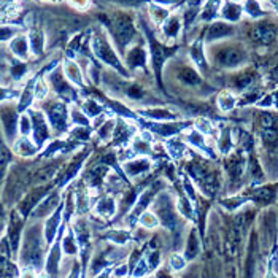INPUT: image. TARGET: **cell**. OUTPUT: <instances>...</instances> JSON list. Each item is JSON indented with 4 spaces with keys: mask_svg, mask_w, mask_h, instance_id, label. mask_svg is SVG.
Returning <instances> with one entry per match:
<instances>
[{
    "mask_svg": "<svg viewBox=\"0 0 278 278\" xmlns=\"http://www.w3.org/2000/svg\"><path fill=\"white\" fill-rule=\"evenodd\" d=\"M111 5L119 7L121 10H137V8L146 7L150 0H107Z\"/></svg>",
    "mask_w": 278,
    "mask_h": 278,
    "instance_id": "obj_31",
    "label": "cell"
},
{
    "mask_svg": "<svg viewBox=\"0 0 278 278\" xmlns=\"http://www.w3.org/2000/svg\"><path fill=\"white\" fill-rule=\"evenodd\" d=\"M243 15H246L251 20H261V18L265 15L264 5L259 0H243Z\"/></svg>",
    "mask_w": 278,
    "mask_h": 278,
    "instance_id": "obj_22",
    "label": "cell"
},
{
    "mask_svg": "<svg viewBox=\"0 0 278 278\" xmlns=\"http://www.w3.org/2000/svg\"><path fill=\"white\" fill-rule=\"evenodd\" d=\"M69 4L73 8L80 10V12H86V10H89V8H91L92 0H69Z\"/></svg>",
    "mask_w": 278,
    "mask_h": 278,
    "instance_id": "obj_38",
    "label": "cell"
},
{
    "mask_svg": "<svg viewBox=\"0 0 278 278\" xmlns=\"http://www.w3.org/2000/svg\"><path fill=\"white\" fill-rule=\"evenodd\" d=\"M59 265H61V243H53V248L50 249L48 257H46L45 272L46 278H59Z\"/></svg>",
    "mask_w": 278,
    "mask_h": 278,
    "instance_id": "obj_14",
    "label": "cell"
},
{
    "mask_svg": "<svg viewBox=\"0 0 278 278\" xmlns=\"http://www.w3.org/2000/svg\"><path fill=\"white\" fill-rule=\"evenodd\" d=\"M138 222H140V226H142L143 229H148V230L156 229L157 226L161 224L159 218L156 216V213H154V211H150V210H146V211L142 213L140 218H138Z\"/></svg>",
    "mask_w": 278,
    "mask_h": 278,
    "instance_id": "obj_30",
    "label": "cell"
},
{
    "mask_svg": "<svg viewBox=\"0 0 278 278\" xmlns=\"http://www.w3.org/2000/svg\"><path fill=\"white\" fill-rule=\"evenodd\" d=\"M129 238H131V234L127 232V230H111L108 234V240L110 242H113L116 245H124L129 242Z\"/></svg>",
    "mask_w": 278,
    "mask_h": 278,
    "instance_id": "obj_34",
    "label": "cell"
},
{
    "mask_svg": "<svg viewBox=\"0 0 278 278\" xmlns=\"http://www.w3.org/2000/svg\"><path fill=\"white\" fill-rule=\"evenodd\" d=\"M21 264L29 270H35L43 264V240L39 226H32L26 230L21 248Z\"/></svg>",
    "mask_w": 278,
    "mask_h": 278,
    "instance_id": "obj_4",
    "label": "cell"
},
{
    "mask_svg": "<svg viewBox=\"0 0 278 278\" xmlns=\"http://www.w3.org/2000/svg\"><path fill=\"white\" fill-rule=\"evenodd\" d=\"M156 278H172L169 273H167V272H164V270H161V272H157V276Z\"/></svg>",
    "mask_w": 278,
    "mask_h": 278,
    "instance_id": "obj_44",
    "label": "cell"
},
{
    "mask_svg": "<svg viewBox=\"0 0 278 278\" xmlns=\"http://www.w3.org/2000/svg\"><path fill=\"white\" fill-rule=\"evenodd\" d=\"M64 75L66 78L72 83H75V85L81 86L83 85V75H81V70L78 67V64L72 59H67L64 62Z\"/></svg>",
    "mask_w": 278,
    "mask_h": 278,
    "instance_id": "obj_23",
    "label": "cell"
},
{
    "mask_svg": "<svg viewBox=\"0 0 278 278\" xmlns=\"http://www.w3.org/2000/svg\"><path fill=\"white\" fill-rule=\"evenodd\" d=\"M268 5H270V8H272V10L278 15V0H268V2H267Z\"/></svg>",
    "mask_w": 278,
    "mask_h": 278,
    "instance_id": "obj_43",
    "label": "cell"
},
{
    "mask_svg": "<svg viewBox=\"0 0 278 278\" xmlns=\"http://www.w3.org/2000/svg\"><path fill=\"white\" fill-rule=\"evenodd\" d=\"M145 39H138L135 43H132L129 48L126 50V53L123 54V58L126 59V66L132 70L137 69H146L148 59H150V51L146 48V42H143Z\"/></svg>",
    "mask_w": 278,
    "mask_h": 278,
    "instance_id": "obj_8",
    "label": "cell"
},
{
    "mask_svg": "<svg viewBox=\"0 0 278 278\" xmlns=\"http://www.w3.org/2000/svg\"><path fill=\"white\" fill-rule=\"evenodd\" d=\"M94 211H96V215H99L100 218H104V219L113 218L115 213H116V200H115L113 197H111V196L102 197V199H99V202L96 203Z\"/></svg>",
    "mask_w": 278,
    "mask_h": 278,
    "instance_id": "obj_20",
    "label": "cell"
},
{
    "mask_svg": "<svg viewBox=\"0 0 278 278\" xmlns=\"http://www.w3.org/2000/svg\"><path fill=\"white\" fill-rule=\"evenodd\" d=\"M20 126H21V134H23V135H27V134H29L31 127H32V123H31L29 116H26V115H24V116L21 118Z\"/></svg>",
    "mask_w": 278,
    "mask_h": 278,
    "instance_id": "obj_40",
    "label": "cell"
},
{
    "mask_svg": "<svg viewBox=\"0 0 278 278\" xmlns=\"http://www.w3.org/2000/svg\"><path fill=\"white\" fill-rule=\"evenodd\" d=\"M143 115L151 119H156V121H172L175 118V115L170 113L167 108H150V110H145Z\"/></svg>",
    "mask_w": 278,
    "mask_h": 278,
    "instance_id": "obj_29",
    "label": "cell"
},
{
    "mask_svg": "<svg viewBox=\"0 0 278 278\" xmlns=\"http://www.w3.org/2000/svg\"><path fill=\"white\" fill-rule=\"evenodd\" d=\"M61 205L59 202V194L54 192V194H50L48 197H45L40 200L39 205L35 207V211H34V216L35 218H45V216H50L51 213Z\"/></svg>",
    "mask_w": 278,
    "mask_h": 278,
    "instance_id": "obj_16",
    "label": "cell"
},
{
    "mask_svg": "<svg viewBox=\"0 0 278 278\" xmlns=\"http://www.w3.org/2000/svg\"><path fill=\"white\" fill-rule=\"evenodd\" d=\"M157 29H159V39L162 43H165L167 46L175 45L180 40L183 29H184L181 12L180 10L172 12L170 16L165 20V23L161 27H157Z\"/></svg>",
    "mask_w": 278,
    "mask_h": 278,
    "instance_id": "obj_5",
    "label": "cell"
},
{
    "mask_svg": "<svg viewBox=\"0 0 278 278\" xmlns=\"http://www.w3.org/2000/svg\"><path fill=\"white\" fill-rule=\"evenodd\" d=\"M13 148H15V153L20 154L21 157H32L37 153V150H39L37 145H34L29 138H27V135H23L20 140L15 143Z\"/></svg>",
    "mask_w": 278,
    "mask_h": 278,
    "instance_id": "obj_24",
    "label": "cell"
},
{
    "mask_svg": "<svg viewBox=\"0 0 278 278\" xmlns=\"http://www.w3.org/2000/svg\"><path fill=\"white\" fill-rule=\"evenodd\" d=\"M67 278H80V264H73V267H72V272L69 273V276Z\"/></svg>",
    "mask_w": 278,
    "mask_h": 278,
    "instance_id": "obj_41",
    "label": "cell"
},
{
    "mask_svg": "<svg viewBox=\"0 0 278 278\" xmlns=\"http://www.w3.org/2000/svg\"><path fill=\"white\" fill-rule=\"evenodd\" d=\"M146 278H154V276H151V275H150V276H146Z\"/></svg>",
    "mask_w": 278,
    "mask_h": 278,
    "instance_id": "obj_47",
    "label": "cell"
},
{
    "mask_svg": "<svg viewBox=\"0 0 278 278\" xmlns=\"http://www.w3.org/2000/svg\"><path fill=\"white\" fill-rule=\"evenodd\" d=\"M153 211L156 213V216L159 218V222L167 227L173 230L177 227V222H178V216H177V211H175L173 205H172V200L169 196H165L164 194H159V196L156 197V202L153 205Z\"/></svg>",
    "mask_w": 278,
    "mask_h": 278,
    "instance_id": "obj_7",
    "label": "cell"
},
{
    "mask_svg": "<svg viewBox=\"0 0 278 278\" xmlns=\"http://www.w3.org/2000/svg\"><path fill=\"white\" fill-rule=\"evenodd\" d=\"M61 246H62V251L67 256H75L78 253L80 245L77 242V237H75V232H73V230H69V232L64 235Z\"/></svg>",
    "mask_w": 278,
    "mask_h": 278,
    "instance_id": "obj_27",
    "label": "cell"
},
{
    "mask_svg": "<svg viewBox=\"0 0 278 278\" xmlns=\"http://www.w3.org/2000/svg\"><path fill=\"white\" fill-rule=\"evenodd\" d=\"M207 58L221 69H235L246 61V51L243 45L224 40L207 45Z\"/></svg>",
    "mask_w": 278,
    "mask_h": 278,
    "instance_id": "obj_3",
    "label": "cell"
},
{
    "mask_svg": "<svg viewBox=\"0 0 278 278\" xmlns=\"http://www.w3.org/2000/svg\"><path fill=\"white\" fill-rule=\"evenodd\" d=\"M29 37V43H31V51L35 56H40L45 48V34L42 31H31L27 34Z\"/></svg>",
    "mask_w": 278,
    "mask_h": 278,
    "instance_id": "obj_26",
    "label": "cell"
},
{
    "mask_svg": "<svg viewBox=\"0 0 278 278\" xmlns=\"http://www.w3.org/2000/svg\"><path fill=\"white\" fill-rule=\"evenodd\" d=\"M259 2H268V0H259Z\"/></svg>",
    "mask_w": 278,
    "mask_h": 278,
    "instance_id": "obj_46",
    "label": "cell"
},
{
    "mask_svg": "<svg viewBox=\"0 0 278 278\" xmlns=\"http://www.w3.org/2000/svg\"><path fill=\"white\" fill-rule=\"evenodd\" d=\"M234 35H235V26L227 23V21H222L218 18V20L208 23L205 31H203L202 39H203V43L205 45H213L218 42H224Z\"/></svg>",
    "mask_w": 278,
    "mask_h": 278,
    "instance_id": "obj_6",
    "label": "cell"
},
{
    "mask_svg": "<svg viewBox=\"0 0 278 278\" xmlns=\"http://www.w3.org/2000/svg\"><path fill=\"white\" fill-rule=\"evenodd\" d=\"M197 251H199L197 235L196 232H191L188 237V243H186V259H194L197 256Z\"/></svg>",
    "mask_w": 278,
    "mask_h": 278,
    "instance_id": "obj_33",
    "label": "cell"
},
{
    "mask_svg": "<svg viewBox=\"0 0 278 278\" xmlns=\"http://www.w3.org/2000/svg\"><path fill=\"white\" fill-rule=\"evenodd\" d=\"M102 24L105 26V31L108 37L116 46L119 54H124L126 50L140 39V32H138L137 20L132 16L129 10H116L111 15H107Z\"/></svg>",
    "mask_w": 278,
    "mask_h": 278,
    "instance_id": "obj_1",
    "label": "cell"
},
{
    "mask_svg": "<svg viewBox=\"0 0 278 278\" xmlns=\"http://www.w3.org/2000/svg\"><path fill=\"white\" fill-rule=\"evenodd\" d=\"M23 219L18 213H13L12 222H10V245L13 251H18V245H20V234H21Z\"/></svg>",
    "mask_w": 278,
    "mask_h": 278,
    "instance_id": "obj_25",
    "label": "cell"
},
{
    "mask_svg": "<svg viewBox=\"0 0 278 278\" xmlns=\"http://www.w3.org/2000/svg\"><path fill=\"white\" fill-rule=\"evenodd\" d=\"M132 278H135V276H132Z\"/></svg>",
    "mask_w": 278,
    "mask_h": 278,
    "instance_id": "obj_48",
    "label": "cell"
},
{
    "mask_svg": "<svg viewBox=\"0 0 278 278\" xmlns=\"http://www.w3.org/2000/svg\"><path fill=\"white\" fill-rule=\"evenodd\" d=\"M8 48H10L12 54L16 59L20 61H27L31 56V43H29V37L27 34H16L13 39L8 42Z\"/></svg>",
    "mask_w": 278,
    "mask_h": 278,
    "instance_id": "obj_9",
    "label": "cell"
},
{
    "mask_svg": "<svg viewBox=\"0 0 278 278\" xmlns=\"http://www.w3.org/2000/svg\"><path fill=\"white\" fill-rule=\"evenodd\" d=\"M48 118L50 124L56 131H62L66 127L67 123V110L59 102H54V104L48 105Z\"/></svg>",
    "mask_w": 278,
    "mask_h": 278,
    "instance_id": "obj_15",
    "label": "cell"
},
{
    "mask_svg": "<svg viewBox=\"0 0 278 278\" xmlns=\"http://www.w3.org/2000/svg\"><path fill=\"white\" fill-rule=\"evenodd\" d=\"M62 205H59L58 208H56L48 221H46V224H45V229H43V237H45V242L51 245L54 243V238H56V234H58V230H59V224H61V219H62Z\"/></svg>",
    "mask_w": 278,
    "mask_h": 278,
    "instance_id": "obj_12",
    "label": "cell"
},
{
    "mask_svg": "<svg viewBox=\"0 0 278 278\" xmlns=\"http://www.w3.org/2000/svg\"><path fill=\"white\" fill-rule=\"evenodd\" d=\"M2 121L5 126V131L8 135H13L16 131V113L10 107H4L2 110Z\"/></svg>",
    "mask_w": 278,
    "mask_h": 278,
    "instance_id": "obj_28",
    "label": "cell"
},
{
    "mask_svg": "<svg viewBox=\"0 0 278 278\" xmlns=\"http://www.w3.org/2000/svg\"><path fill=\"white\" fill-rule=\"evenodd\" d=\"M83 111H85V115L86 116H91V118H96V116H99L100 113H102V108L96 100H86L85 102V105H83V108H81Z\"/></svg>",
    "mask_w": 278,
    "mask_h": 278,
    "instance_id": "obj_35",
    "label": "cell"
},
{
    "mask_svg": "<svg viewBox=\"0 0 278 278\" xmlns=\"http://www.w3.org/2000/svg\"><path fill=\"white\" fill-rule=\"evenodd\" d=\"M32 129H34V138L37 146H42L50 137V129L46 124V119L39 111H32Z\"/></svg>",
    "mask_w": 278,
    "mask_h": 278,
    "instance_id": "obj_11",
    "label": "cell"
},
{
    "mask_svg": "<svg viewBox=\"0 0 278 278\" xmlns=\"http://www.w3.org/2000/svg\"><path fill=\"white\" fill-rule=\"evenodd\" d=\"M219 20L227 21L230 24H235L238 21H242L243 18V5L238 2H232V0H224L219 8Z\"/></svg>",
    "mask_w": 278,
    "mask_h": 278,
    "instance_id": "obj_10",
    "label": "cell"
},
{
    "mask_svg": "<svg viewBox=\"0 0 278 278\" xmlns=\"http://www.w3.org/2000/svg\"><path fill=\"white\" fill-rule=\"evenodd\" d=\"M177 78L183 83V85H188V86H197L200 83V75L197 73V70L191 66H183L178 70Z\"/></svg>",
    "mask_w": 278,
    "mask_h": 278,
    "instance_id": "obj_21",
    "label": "cell"
},
{
    "mask_svg": "<svg viewBox=\"0 0 278 278\" xmlns=\"http://www.w3.org/2000/svg\"><path fill=\"white\" fill-rule=\"evenodd\" d=\"M218 105L222 111L232 110L235 107V97L230 96L229 92H222V94L219 96V99H218Z\"/></svg>",
    "mask_w": 278,
    "mask_h": 278,
    "instance_id": "obj_36",
    "label": "cell"
},
{
    "mask_svg": "<svg viewBox=\"0 0 278 278\" xmlns=\"http://www.w3.org/2000/svg\"><path fill=\"white\" fill-rule=\"evenodd\" d=\"M275 35H276L275 26L270 23H259L254 26V29L251 32L253 40L257 43H270L273 42Z\"/></svg>",
    "mask_w": 278,
    "mask_h": 278,
    "instance_id": "obj_17",
    "label": "cell"
},
{
    "mask_svg": "<svg viewBox=\"0 0 278 278\" xmlns=\"http://www.w3.org/2000/svg\"><path fill=\"white\" fill-rule=\"evenodd\" d=\"M203 39H197L194 40L189 46V58L192 61V64L199 69H203L207 66V51L205 46H203Z\"/></svg>",
    "mask_w": 278,
    "mask_h": 278,
    "instance_id": "obj_18",
    "label": "cell"
},
{
    "mask_svg": "<svg viewBox=\"0 0 278 278\" xmlns=\"http://www.w3.org/2000/svg\"><path fill=\"white\" fill-rule=\"evenodd\" d=\"M265 278H278V273H275V272H272V270H270V272L267 273V276H265Z\"/></svg>",
    "mask_w": 278,
    "mask_h": 278,
    "instance_id": "obj_45",
    "label": "cell"
},
{
    "mask_svg": "<svg viewBox=\"0 0 278 278\" xmlns=\"http://www.w3.org/2000/svg\"><path fill=\"white\" fill-rule=\"evenodd\" d=\"M186 264H188V259L180 253H173L169 259V267L172 268V272L183 270V268L186 267Z\"/></svg>",
    "mask_w": 278,
    "mask_h": 278,
    "instance_id": "obj_32",
    "label": "cell"
},
{
    "mask_svg": "<svg viewBox=\"0 0 278 278\" xmlns=\"http://www.w3.org/2000/svg\"><path fill=\"white\" fill-rule=\"evenodd\" d=\"M124 170L131 178L140 177V175L151 170V162L146 157H138V159H132L124 164Z\"/></svg>",
    "mask_w": 278,
    "mask_h": 278,
    "instance_id": "obj_19",
    "label": "cell"
},
{
    "mask_svg": "<svg viewBox=\"0 0 278 278\" xmlns=\"http://www.w3.org/2000/svg\"><path fill=\"white\" fill-rule=\"evenodd\" d=\"M20 278H37V275L34 273V270H29V268H26L24 273Z\"/></svg>",
    "mask_w": 278,
    "mask_h": 278,
    "instance_id": "obj_42",
    "label": "cell"
},
{
    "mask_svg": "<svg viewBox=\"0 0 278 278\" xmlns=\"http://www.w3.org/2000/svg\"><path fill=\"white\" fill-rule=\"evenodd\" d=\"M145 8H146V20L150 21L154 27H161L172 13V10H169V8L161 7L154 2H148Z\"/></svg>",
    "mask_w": 278,
    "mask_h": 278,
    "instance_id": "obj_13",
    "label": "cell"
},
{
    "mask_svg": "<svg viewBox=\"0 0 278 278\" xmlns=\"http://www.w3.org/2000/svg\"><path fill=\"white\" fill-rule=\"evenodd\" d=\"M113 275L115 276L127 278V275H129V264H119V265H116L115 270H113Z\"/></svg>",
    "mask_w": 278,
    "mask_h": 278,
    "instance_id": "obj_39",
    "label": "cell"
},
{
    "mask_svg": "<svg viewBox=\"0 0 278 278\" xmlns=\"http://www.w3.org/2000/svg\"><path fill=\"white\" fill-rule=\"evenodd\" d=\"M91 50L94 53V56L102 61L104 64H107L108 67H111L113 70H116L119 75L126 77V67L123 66L121 62V54L116 50V46L111 42V39L108 37L107 31L105 29H99V31H94L91 34Z\"/></svg>",
    "mask_w": 278,
    "mask_h": 278,
    "instance_id": "obj_2",
    "label": "cell"
},
{
    "mask_svg": "<svg viewBox=\"0 0 278 278\" xmlns=\"http://www.w3.org/2000/svg\"><path fill=\"white\" fill-rule=\"evenodd\" d=\"M46 94H48V86H46V83H45L43 80H39V81L35 83V88H34V96H35V99L42 100V99L46 97Z\"/></svg>",
    "mask_w": 278,
    "mask_h": 278,
    "instance_id": "obj_37",
    "label": "cell"
}]
</instances>
